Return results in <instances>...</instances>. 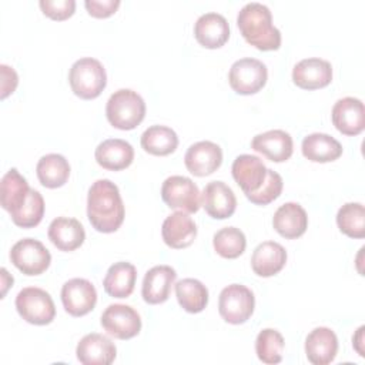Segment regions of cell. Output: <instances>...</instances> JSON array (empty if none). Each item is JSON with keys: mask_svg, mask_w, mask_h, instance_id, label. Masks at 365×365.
Returning <instances> with one entry per match:
<instances>
[{"mask_svg": "<svg viewBox=\"0 0 365 365\" xmlns=\"http://www.w3.org/2000/svg\"><path fill=\"white\" fill-rule=\"evenodd\" d=\"M1 285H3L1 295L4 297V294H6L7 288H9L10 285H13V277L7 272V269H6V268H1Z\"/></svg>", "mask_w": 365, "mask_h": 365, "instance_id": "b9f144b4", "label": "cell"}, {"mask_svg": "<svg viewBox=\"0 0 365 365\" xmlns=\"http://www.w3.org/2000/svg\"><path fill=\"white\" fill-rule=\"evenodd\" d=\"M222 163V150L212 141H198L188 147L184 155L187 170L197 175L205 177L220 168Z\"/></svg>", "mask_w": 365, "mask_h": 365, "instance_id": "7c38bea8", "label": "cell"}, {"mask_svg": "<svg viewBox=\"0 0 365 365\" xmlns=\"http://www.w3.org/2000/svg\"><path fill=\"white\" fill-rule=\"evenodd\" d=\"M47 235L60 251H74L86 240V231L81 222L68 217L54 218L48 225Z\"/></svg>", "mask_w": 365, "mask_h": 365, "instance_id": "cb8c5ba5", "label": "cell"}, {"mask_svg": "<svg viewBox=\"0 0 365 365\" xmlns=\"http://www.w3.org/2000/svg\"><path fill=\"white\" fill-rule=\"evenodd\" d=\"M38 4L43 13L53 20H66L76 10L74 0H40Z\"/></svg>", "mask_w": 365, "mask_h": 365, "instance_id": "74e56055", "label": "cell"}, {"mask_svg": "<svg viewBox=\"0 0 365 365\" xmlns=\"http://www.w3.org/2000/svg\"><path fill=\"white\" fill-rule=\"evenodd\" d=\"M124 204L118 187L107 178L91 184L87 195V217L100 232H114L124 221Z\"/></svg>", "mask_w": 365, "mask_h": 365, "instance_id": "6da1fadb", "label": "cell"}, {"mask_svg": "<svg viewBox=\"0 0 365 365\" xmlns=\"http://www.w3.org/2000/svg\"><path fill=\"white\" fill-rule=\"evenodd\" d=\"M68 83L73 93L83 98L91 100L101 94L107 84L104 66L93 57H83L73 63L68 71Z\"/></svg>", "mask_w": 365, "mask_h": 365, "instance_id": "277c9868", "label": "cell"}, {"mask_svg": "<svg viewBox=\"0 0 365 365\" xmlns=\"http://www.w3.org/2000/svg\"><path fill=\"white\" fill-rule=\"evenodd\" d=\"M0 74H1V98H6L10 96L19 83V76L16 70L7 64H0Z\"/></svg>", "mask_w": 365, "mask_h": 365, "instance_id": "ab89813d", "label": "cell"}, {"mask_svg": "<svg viewBox=\"0 0 365 365\" xmlns=\"http://www.w3.org/2000/svg\"><path fill=\"white\" fill-rule=\"evenodd\" d=\"M44 215V200L43 195L34 190L30 188L29 198L26 204L16 212L10 214L13 222L21 228H33L40 224Z\"/></svg>", "mask_w": 365, "mask_h": 365, "instance_id": "d590c367", "label": "cell"}, {"mask_svg": "<svg viewBox=\"0 0 365 365\" xmlns=\"http://www.w3.org/2000/svg\"><path fill=\"white\" fill-rule=\"evenodd\" d=\"M201 204L210 217L224 220L234 214L237 198L234 191L225 182L211 181L202 190Z\"/></svg>", "mask_w": 365, "mask_h": 365, "instance_id": "e0dca14e", "label": "cell"}, {"mask_svg": "<svg viewBox=\"0 0 365 365\" xmlns=\"http://www.w3.org/2000/svg\"><path fill=\"white\" fill-rule=\"evenodd\" d=\"M285 341L282 335L272 328L262 329L255 339V352L261 362L274 365L282 361V351Z\"/></svg>", "mask_w": 365, "mask_h": 365, "instance_id": "836d02e7", "label": "cell"}, {"mask_svg": "<svg viewBox=\"0 0 365 365\" xmlns=\"http://www.w3.org/2000/svg\"><path fill=\"white\" fill-rule=\"evenodd\" d=\"M10 259L13 265L23 274L40 275L48 268L51 255L41 241L34 238H23L11 247Z\"/></svg>", "mask_w": 365, "mask_h": 365, "instance_id": "9c48e42d", "label": "cell"}, {"mask_svg": "<svg viewBox=\"0 0 365 365\" xmlns=\"http://www.w3.org/2000/svg\"><path fill=\"white\" fill-rule=\"evenodd\" d=\"M84 6L88 10V14L103 19L115 13L120 6V0H86Z\"/></svg>", "mask_w": 365, "mask_h": 365, "instance_id": "f35d334b", "label": "cell"}, {"mask_svg": "<svg viewBox=\"0 0 365 365\" xmlns=\"http://www.w3.org/2000/svg\"><path fill=\"white\" fill-rule=\"evenodd\" d=\"M194 36L201 46L218 48L224 46L230 37L228 21L222 14L215 11L201 14L194 24Z\"/></svg>", "mask_w": 365, "mask_h": 365, "instance_id": "7402d4cb", "label": "cell"}, {"mask_svg": "<svg viewBox=\"0 0 365 365\" xmlns=\"http://www.w3.org/2000/svg\"><path fill=\"white\" fill-rule=\"evenodd\" d=\"M144 151L153 155H168L178 145L177 133L167 125H150L140 138Z\"/></svg>", "mask_w": 365, "mask_h": 365, "instance_id": "4dcf8cb0", "label": "cell"}, {"mask_svg": "<svg viewBox=\"0 0 365 365\" xmlns=\"http://www.w3.org/2000/svg\"><path fill=\"white\" fill-rule=\"evenodd\" d=\"M161 235L168 247L181 250L191 245L195 240L197 225L187 212L175 211L164 220Z\"/></svg>", "mask_w": 365, "mask_h": 365, "instance_id": "44dd1931", "label": "cell"}, {"mask_svg": "<svg viewBox=\"0 0 365 365\" xmlns=\"http://www.w3.org/2000/svg\"><path fill=\"white\" fill-rule=\"evenodd\" d=\"M267 66L252 57H244L232 63L228 73V83L231 88L244 96L258 93L267 83Z\"/></svg>", "mask_w": 365, "mask_h": 365, "instance_id": "52a82bcc", "label": "cell"}, {"mask_svg": "<svg viewBox=\"0 0 365 365\" xmlns=\"http://www.w3.org/2000/svg\"><path fill=\"white\" fill-rule=\"evenodd\" d=\"M106 115L113 127L118 130H133L144 120L145 103L137 91L120 88L107 100Z\"/></svg>", "mask_w": 365, "mask_h": 365, "instance_id": "3957f363", "label": "cell"}, {"mask_svg": "<svg viewBox=\"0 0 365 365\" xmlns=\"http://www.w3.org/2000/svg\"><path fill=\"white\" fill-rule=\"evenodd\" d=\"M30 187L26 178L16 170L10 168L0 182V204L10 214L19 211L27 201Z\"/></svg>", "mask_w": 365, "mask_h": 365, "instance_id": "4316f807", "label": "cell"}, {"mask_svg": "<svg viewBox=\"0 0 365 365\" xmlns=\"http://www.w3.org/2000/svg\"><path fill=\"white\" fill-rule=\"evenodd\" d=\"M282 185H284L282 177L277 171L268 168L267 178H265L264 184L261 185V188L252 194L245 195V197L257 205H267L279 197V194L282 191Z\"/></svg>", "mask_w": 365, "mask_h": 365, "instance_id": "8d00e7d4", "label": "cell"}, {"mask_svg": "<svg viewBox=\"0 0 365 365\" xmlns=\"http://www.w3.org/2000/svg\"><path fill=\"white\" fill-rule=\"evenodd\" d=\"M96 161L106 170L120 171L127 168L134 160L133 145L121 138H107L101 141L94 153Z\"/></svg>", "mask_w": 365, "mask_h": 365, "instance_id": "603a6c76", "label": "cell"}, {"mask_svg": "<svg viewBox=\"0 0 365 365\" xmlns=\"http://www.w3.org/2000/svg\"><path fill=\"white\" fill-rule=\"evenodd\" d=\"M251 148L274 163H282L292 155L294 143L289 133L284 130H268L252 138Z\"/></svg>", "mask_w": 365, "mask_h": 365, "instance_id": "d6986e66", "label": "cell"}, {"mask_svg": "<svg viewBox=\"0 0 365 365\" xmlns=\"http://www.w3.org/2000/svg\"><path fill=\"white\" fill-rule=\"evenodd\" d=\"M364 329H365V327H359L358 331H356V334L352 336V345H354V348L358 351V354H359L361 356L365 355V354H364V348L361 346L362 342H364Z\"/></svg>", "mask_w": 365, "mask_h": 365, "instance_id": "60d3db41", "label": "cell"}, {"mask_svg": "<svg viewBox=\"0 0 365 365\" xmlns=\"http://www.w3.org/2000/svg\"><path fill=\"white\" fill-rule=\"evenodd\" d=\"M214 250L222 258H237L247 247V240L244 232L237 227H224L214 234L212 238Z\"/></svg>", "mask_w": 365, "mask_h": 365, "instance_id": "e575fe53", "label": "cell"}, {"mask_svg": "<svg viewBox=\"0 0 365 365\" xmlns=\"http://www.w3.org/2000/svg\"><path fill=\"white\" fill-rule=\"evenodd\" d=\"M37 178L47 188H57L66 184L70 175V164L61 154H46L36 165Z\"/></svg>", "mask_w": 365, "mask_h": 365, "instance_id": "f546056e", "label": "cell"}, {"mask_svg": "<svg viewBox=\"0 0 365 365\" xmlns=\"http://www.w3.org/2000/svg\"><path fill=\"white\" fill-rule=\"evenodd\" d=\"M267 171L268 168L262 160L251 154L238 155L231 167L232 177L245 195L252 194L261 188L267 178Z\"/></svg>", "mask_w": 365, "mask_h": 365, "instance_id": "2e32d148", "label": "cell"}, {"mask_svg": "<svg viewBox=\"0 0 365 365\" xmlns=\"http://www.w3.org/2000/svg\"><path fill=\"white\" fill-rule=\"evenodd\" d=\"M332 124L345 135H358L365 128L364 104L356 97L339 98L331 111Z\"/></svg>", "mask_w": 365, "mask_h": 365, "instance_id": "4fadbf2b", "label": "cell"}, {"mask_svg": "<svg viewBox=\"0 0 365 365\" xmlns=\"http://www.w3.org/2000/svg\"><path fill=\"white\" fill-rule=\"evenodd\" d=\"M137 269L131 262H114L103 279L104 291L114 298H127L134 291Z\"/></svg>", "mask_w": 365, "mask_h": 365, "instance_id": "83f0119b", "label": "cell"}, {"mask_svg": "<svg viewBox=\"0 0 365 365\" xmlns=\"http://www.w3.org/2000/svg\"><path fill=\"white\" fill-rule=\"evenodd\" d=\"M287 262L285 248L275 241L258 244L251 255L252 271L259 277H272L278 274Z\"/></svg>", "mask_w": 365, "mask_h": 365, "instance_id": "484cf974", "label": "cell"}, {"mask_svg": "<svg viewBox=\"0 0 365 365\" xmlns=\"http://www.w3.org/2000/svg\"><path fill=\"white\" fill-rule=\"evenodd\" d=\"M163 201L173 210L197 212L201 205V194L197 184L184 175H171L161 185Z\"/></svg>", "mask_w": 365, "mask_h": 365, "instance_id": "ba28073f", "label": "cell"}, {"mask_svg": "<svg viewBox=\"0 0 365 365\" xmlns=\"http://www.w3.org/2000/svg\"><path fill=\"white\" fill-rule=\"evenodd\" d=\"M255 298L252 291L242 284L225 287L218 298V311L228 324H244L254 312Z\"/></svg>", "mask_w": 365, "mask_h": 365, "instance_id": "8992f818", "label": "cell"}, {"mask_svg": "<svg viewBox=\"0 0 365 365\" xmlns=\"http://www.w3.org/2000/svg\"><path fill=\"white\" fill-rule=\"evenodd\" d=\"M301 150L304 157L314 163L335 161L342 154L341 143L325 133H312L304 137Z\"/></svg>", "mask_w": 365, "mask_h": 365, "instance_id": "f1b7e54d", "label": "cell"}, {"mask_svg": "<svg viewBox=\"0 0 365 365\" xmlns=\"http://www.w3.org/2000/svg\"><path fill=\"white\" fill-rule=\"evenodd\" d=\"M177 272L170 265H155L150 268L143 279L141 295L147 304H163L168 299Z\"/></svg>", "mask_w": 365, "mask_h": 365, "instance_id": "ac0fdd59", "label": "cell"}, {"mask_svg": "<svg viewBox=\"0 0 365 365\" xmlns=\"http://www.w3.org/2000/svg\"><path fill=\"white\" fill-rule=\"evenodd\" d=\"M338 352V338L331 328L317 327L305 339V354L314 365L331 364Z\"/></svg>", "mask_w": 365, "mask_h": 365, "instance_id": "ffe728a7", "label": "cell"}, {"mask_svg": "<svg viewBox=\"0 0 365 365\" xmlns=\"http://www.w3.org/2000/svg\"><path fill=\"white\" fill-rule=\"evenodd\" d=\"M19 315L33 325H47L56 317V307L50 294L38 287H26L16 297Z\"/></svg>", "mask_w": 365, "mask_h": 365, "instance_id": "5b68a950", "label": "cell"}, {"mask_svg": "<svg viewBox=\"0 0 365 365\" xmlns=\"http://www.w3.org/2000/svg\"><path fill=\"white\" fill-rule=\"evenodd\" d=\"M237 26L242 37L258 50H278L281 46V31L272 24V14L262 3L251 1L242 6Z\"/></svg>", "mask_w": 365, "mask_h": 365, "instance_id": "7a4b0ae2", "label": "cell"}, {"mask_svg": "<svg viewBox=\"0 0 365 365\" xmlns=\"http://www.w3.org/2000/svg\"><path fill=\"white\" fill-rule=\"evenodd\" d=\"M61 302L66 312L73 317H83L96 307L97 291L88 279L71 278L61 288Z\"/></svg>", "mask_w": 365, "mask_h": 365, "instance_id": "8fae6325", "label": "cell"}, {"mask_svg": "<svg viewBox=\"0 0 365 365\" xmlns=\"http://www.w3.org/2000/svg\"><path fill=\"white\" fill-rule=\"evenodd\" d=\"M177 301L190 314L201 312L208 304L207 287L195 278H184L175 284Z\"/></svg>", "mask_w": 365, "mask_h": 365, "instance_id": "1f68e13d", "label": "cell"}, {"mask_svg": "<svg viewBox=\"0 0 365 365\" xmlns=\"http://www.w3.org/2000/svg\"><path fill=\"white\" fill-rule=\"evenodd\" d=\"M76 354L83 365H110L115 359L117 349L108 336L91 332L80 339Z\"/></svg>", "mask_w": 365, "mask_h": 365, "instance_id": "9a60e30c", "label": "cell"}, {"mask_svg": "<svg viewBox=\"0 0 365 365\" xmlns=\"http://www.w3.org/2000/svg\"><path fill=\"white\" fill-rule=\"evenodd\" d=\"M101 327L108 335L117 339H130L138 335L141 318L130 305L111 304L101 314Z\"/></svg>", "mask_w": 365, "mask_h": 365, "instance_id": "30bf717a", "label": "cell"}, {"mask_svg": "<svg viewBox=\"0 0 365 365\" xmlns=\"http://www.w3.org/2000/svg\"><path fill=\"white\" fill-rule=\"evenodd\" d=\"M272 225L281 237L294 240L307 231L308 215L298 202H285L274 212Z\"/></svg>", "mask_w": 365, "mask_h": 365, "instance_id": "d4e9b609", "label": "cell"}, {"mask_svg": "<svg viewBox=\"0 0 365 365\" xmlns=\"http://www.w3.org/2000/svg\"><path fill=\"white\" fill-rule=\"evenodd\" d=\"M332 80V66L319 57H308L298 61L292 68V81L304 90L327 87Z\"/></svg>", "mask_w": 365, "mask_h": 365, "instance_id": "5bb4252c", "label": "cell"}, {"mask_svg": "<svg viewBox=\"0 0 365 365\" xmlns=\"http://www.w3.org/2000/svg\"><path fill=\"white\" fill-rule=\"evenodd\" d=\"M336 224L341 232L351 238L365 237V210L361 202H346L336 212Z\"/></svg>", "mask_w": 365, "mask_h": 365, "instance_id": "d6a6232c", "label": "cell"}]
</instances>
